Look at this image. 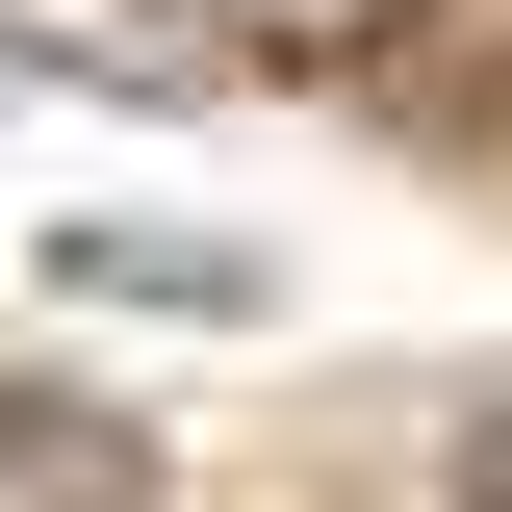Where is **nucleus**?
<instances>
[{
  "mask_svg": "<svg viewBox=\"0 0 512 512\" xmlns=\"http://www.w3.org/2000/svg\"><path fill=\"white\" fill-rule=\"evenodd\" d=\"M0 512H180V461L128 436L103 384H26L0 359Z\"/></svg>",
  "mask_w": 512,
  "mask_h": 512,
  "instance_id": "1",
  "label": "nucleus"
},
{
  "mask_svg": "<svg viewBox=\"0 0 512 512\" xmlns=\"http://www.w3.org/2000/svg\"><path fill=\"white\" fill-rule=\"evenodd\" d=\"M436 512H512V384L461 410V461H436Z\"/></svg>",
  "mask_w": 512,
  "mask_h": 512,
  "instance_id": "4",
  "label": "nucleus"
},
{
  "mask_svg": "<svg viewBox=\"0 0 512 512\" xmlns=\"http://www.w3.org/2000/svg\"><path fill=\"white\" fill-rule=\"evenodd\" d=\"M77 282H103V308H256L231 231H77Z\"/></svg>",
  "mask_w": 512,
  "mask_h": 512,
  "instance_id": "2",
  "label": "nucleus"
},
{
  "mask_svg": "<svg viewBox=\"0 0 512 512\" xmlns=\"http://www.w3.org/2000/svg\"><path fill=\"white\" fill-rule=\"evenodd\" d=\"M205 52H359V26H410V0H180Z\"/></svg>",
  "mask_w": 512,
  "mask_h": 512,
  "instance_id": "3",
  "label": "nucleus"
}]
</instances>
